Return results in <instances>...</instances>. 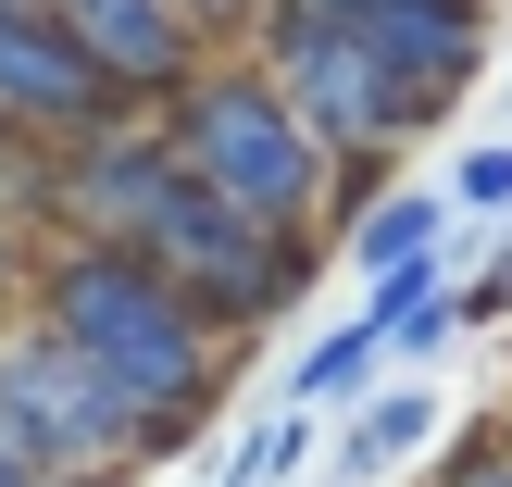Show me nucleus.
Instances as JSON below:
<instances>
[{"mask_svg":"<svg viewBox=\"0 0 512 487\" xmlns=\"http://www.w3.org/2000/svg\"><path fill=\"white\" fill-rule=\"evenodd\" d=\"M475 313H512V250H500V263H488V275L463 288V325H475Z\"/></svg>","mask_w":512,"mask_h":487,"instance_id":"dca6fc26","label":"nucleus"},{"mask_svg":"<svg viewBox=\"0 0 512 487\" xmlns=\"http://www.w3.org/2000/svg\"><path fill=\"white\" fill-rule=\"evenodd\" d=\"M450 325H463V300H450V288H438V300H425V313H413V325H400V338H388V350H438V338H450Z\"/></svg>","mask_w":512,"mask_h":487,"instance_id":"2eb2a0df","label":"nucleus"},{"mask_svg":"<svg viewBox=\"0 0 512 487\" xmlns=\"http://www.w3.org/2000/svg\"><path fill=\"white\" fill-rule=\"evenodd\" d=\"M0 425L38 450V475H50V487H113V475L163 463V425H150L100 363H75V350L50 338L38 313L0 325Z\"/></svg>","mask_w":512,"mask_h":487,"instance_id":"7ed1b4c3","label":"nucleus"},{"mask_svg":"<svg viewBox=\"0 0 512 487\" xmlns=\"http://www.w3.org/2000/svg\"><path fill=\"white\" fill-rule=\"evenodd\" d=\"M0 213H25V225L50 213V150H25L13 125H0Z\"/></svg>","mask_w":512,"mask_h":487,"instance_id":"f8f14e48","label":"nucleus"},{"mask_svg":"<svg viewBox=\"0 0 512 487\" xmlns=\"http://www.w3.org/2000/svg\"><path fill=\"white\" fill-rule=\"evenodd\" d=\"M438 487H512V438H475V450H463V463H450Z\"/></svg>","mask_w":512,"mask_h":487,"instance_id":"4468645a","label":"nucleus"},{"mask_svg":"<svg viewBox=\"0 0 512 487\" xmlns=\"http://www.w3.org/2000/svg\"><path fill=\"white\" fill-rule=\"evenodd\" d=\"M0 13H25V0H0Z\"/></svg>","mask_w":512,"mask_h":487,"instance_id":"a211bd4d","label":"nucleus"},{"mask_svg":"<svg viewBox=\"0 0 512 487\" xmlns=\"http://www.w3.org/2000/svg\"><path fill=\"white\" fill-rule=\"evenodd\" d=\"M163 150L188 163V188H213L263 238H313V213L338 200V163L300 138V113L263 88V63H200L163 100Z\"/></svg>","mask_w":512,"mask_h":487,"instance_id":"f03ea898","label":"nucleus"},{"mask_svg":"<svg viewBox=\"0 0 512 487\" xmlns=\"http://www.w3.org/2000/svg\"><path fill=\"white\" fill-rule=\"evenodd\" d=\"M438 200H375V213L363 225H350V263H363V275H413V263H438Z\"/></svg>","mask_w":512,"mask_h":487,"instance_id":"1a4fd4ad","label":"nucleus"},{"mask_svg":"<svg viewBox=\"0 0 512 487\" xmlns=\"http://www.w3.org/2000/svg\"><path fill=\"white\" fill-rule=\"evenodd\" d=\"M175 200H188V163H175L163 125H138V113L50 163V225H63L75 250H150Z\"/></svg>","mask_w":512,"mask_h":487,"instance_id":"39448f33","label":"nucleus"},{"mask_svg":"<svg viewBox=\"0 0 512 487\" xmlns=\"http://www.w3.org/2000/svg\"><path fill=\"white\" fill-rule=\"evenodd\" d=\"M38 325L75 350V363H100L125 400H138L150 425H163V450L188 438L200 413H213V375H225V325L200 313L188 288H175L163 263H138V250H50L38 263Z\"/></svg>","mask_w":512,"mask_h":487,"instance_id":"f257e3e1","label":"nucleus"},{"mask_svg":"<svg viewBox=\"0 0 512 487\" xmlns=\"http://www.w3.org/2000/svg\"><path fill=\"white\" fill-rule=\"evenodd\" d=\"M50 13L75 25V50H88L100 75H113V100H175L200 63H213V25L175 13V0H50Z\"/></svg>","mask_w":512,"mask_h":487,"instance_id":"0eeeda50","label":"nucleus"},{"mask_svg":"<svg viewBox=\"0 0 512 487\" xmlns=\"http://www.w3.org/2000/svg\"><path fill=\"white\" fill-rule=\"evenodd\" d=\"M175 13H200V25H238L250 13V25H263V0H175Z\"/></svg>","mask_w":512,"mask_h":487,"instance_id":"f3484780","label":"nucleus"},{"mask_svg":"<svg viewBox=\"0 0 512 487\" xmlns=\"http://www.w3.org/2000/svg\"><path fill=\"white\" fill-rule=\"evenodd\" d=\"M250 63H263V88L300 113V138H313L338 175L388 163V150L438 113V100H413L363 38H350V25H325V13H263V50H250Z\"/></svg>","mask_w":512,"mask_h":487,"instance_id":"20e7f679","label":"nucleus"},{"mask_svg":"<svg viewBox=\"0 0 512 487\" xmlns=\"http://www.w3.org/2000/svg\"><path fill=\"white\" fill-rule=\"evenodd\" d=\"M425 438H438V400H425V388H400V400H375V413H350V438H338V487H363V475L413 463Z\"/></svg>","mask_w":512,"mask_h":487,"instance_id":"6e6552de","label":"nucleus"},{"mask_svg":"<svg viewBox=\"0 0 512 487\" xmlns=\"http://www.w3.org/2000/svg\"><path fill=\"white\" fill-rule=\"evenodd\" d=\"M0 125H13L25 150H88L100 125H125V100H113V75L75 50V25L50 13V0H25V13H0Z\"/></svg>","mask_w":512,"mask_h":487,"instance_id":"423d86ee","label":"nucleus"},{"mask_svg":"<svg viewBox=\"0 0 512 487\" xmlns=\"http://www.w3.org/2000/svg\"><path fill=\"white\" fill-rule=\"evenodd\" d=\"M38 313V238H25V213H0V325Z\"/></svg>","mask_w":512,"mask_h":487,"instance_id":"ddd939ff","label":"nucleus"},{"mask_svg":"<svg viewBox=\"0 0 512 487\" xmlns=\"http://www.w3.org/2000/svg\"><path fill=\"white\" fill-rule=\"evenodd\" d=\"M450 200H463V213H512V138L463 150V163H450Z\"/></svg>","mask_w":512,"mask_h":487,"instance_id":"9b49d317","label":"nucleus"},{"mask_svg":"<svg viewBox=\"0 0 512 487\" xmlns=\"http://www.w3.org/2000/svg\"><path fill=\"white\" fill-rule=\"evenodd\" d=\"M375 363H388V338H375V325H338V338H313V350H300V375H288V388H300V400H350Z\"/></svg>","mask_w":512,"mask_h":487,"instance_id":"9d476101","label":"nucleus"}]
</instances>
